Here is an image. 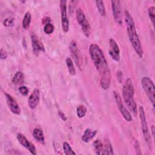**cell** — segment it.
<instances>
[{
    "label": "cell",
    "mask_w": 155,
    "mask_h": 155,
    "mask_svg": "<svg viewBox=\"0 0 155 155\" xmlns=\"http://www.w3.org/2000/svg\"><path fill=\"white\" fill-rule=\"evenodd\" d=\"M89 53L92 61L100 76V84L104 90L109 88L111 84V73L107 60L101 48L96 44L89 47Z\"/></svg>",
    "instance_id": "1"
},
{
    "label": "cell",
    "mask_w": 155,
    "mask_h": 155,
    "mask_svg": "<svg viewBox=\"0 0 155 155\" xmlns=\"http://www.w3.org/2000/svg\"><path fill=\"white\" fill-rule=\"evenodd\" d=\"M125 16V21L127 25V30L128 33V36L130 39L131 45L137 53V54L142 58L143 55V51L140 41L139 36L137 35L134 22L133 19V18L130 13L127 11L125 10L124 12Z\"/></svg>",
    "instance_id": "2"
},
{
    "label": "cell",
    "mask_w": 155,
    "mask_h": 155,
    "mask_svg": "<svg viewBox=\"0 0 155 155\" xmlns=\"http://www.w3.org/2000/svg\"><path fill=\"white\" fill-rule=\"evenodd\" d=\"M134 86L131 78H128L122 88L123 99L129 110L134 114H137V106L134 100Z\"/></svg>",
    "instance_id": "3"
},
{
    "label": "cell",
    "mask_w": 155,
    "mask_h": 155,
    "mask_svg": "<svg viewBox=\"0 0 155 155\" xmlns=\"http://www.w3.org/2000/svg\"><path fill=\"white\" fill-rule=\"evenodd\" d=\"M142 88L145 92L148 98L154 107L155 102V87L153 81L148 76H144L141 79Z\"/></svg>",
    "instance_id": "4"
},
{
    "label": "cell",
    "mask_w": 155,
    "mask_h": 155,
    "mask_svg": "<svg viewBox=\"0 0 155 155\" xmlns=\"http://www.w3.org/2000/svg\"><path fill=\"white\" fill-rule=\"evenodd\" d=\"M76 20L79 25L81 27V28L84 33V35L88 37L90 32V24L86 18L84 13L81 8H78L76 11Z\"/></svg>",
    "instance_id": "5"
},
{
    "label": "cell",
    "mask_w": 155,
    "mask_h": 155,
    "mask_svg": "<svg viewBox=\"0 0 155 155\" xmlns=\"http://www.w3.org/2000/svg\"><path fill=\"white\" fill-rule=\"evenodd\" d=\"M139 116H140V119L141 125H142V130L143 135L145 141L149 145L151 143V136H150V132L148 130V124L147 122L145 111H144L143 108L142 106H140L139 107Z\"/></svg>",
    "instance_id": "6"
},
{
    "label": "cell",
    "mask_w": 155,
    "mask_h": 155,
    "mask_svg": "<svg viewBox=\"0 0 155 155\" xmlns=\"http://www.w3.org/2000/svg\"><path fill=\"white\" fill-rule=\"evenodd\" d=\"M67 1H60L59 6L61 11V24L62 30L67 33L69 30V21L67 13Z\"/></svg>",
    "instance_id": "7"
},
{
    "label": "cell",
    "mask_w": 155,
    "mask_h": 155,
    "mask_svg": "<svg viewBox=\"0 0 155 155\" xmlns=\"http://www.w3.org/2000/svg\"><path fill=\"white\" fill-rule=\"evenodd\" d=\"M114 97L115 101L116 102V104L117 105L118 108H119L120 112L121 113V114H122L123 117H124V119L127 122H131L132 120V116H131L130 113L128 111V110L127 109V108L125 107L124 104H123L122 99H121L119 94L116 91H114Z\"/></svg>",
    "instance_id": "8"
},
{
    "label": "cell",
    "mask_w": 155,
    "mask_h": 155,
    "mask_svg": "<svg viewBox=\"0 0 155 155\" xmlns=\"http://www.w3.org/2000/svg\"><path fill=\"white\" fill-rule=\"evenodd\" d=\"M111 7L115 22L118 25H122L123 24V19L120 1L118 0L111 1Z\"/></svg>",
    "instance_id": "9"
},
{
    "label": "cell",
    "mask_w": 155,
    "mask_h": 155,
    "mask_svg": "<svg viewBox=\"0 0 155 155\" xmlns=\"http://www.w3.org/2000/svg\"><path fill=\"white\" fill-rule=\"evenodd\" d=\"M110 50L108 51L110 57L115 61H119L120 60V49L117 44L116 42L113 39L110 38L109 40Z\"/></svg>",
    "instance_id": "10"
},
{
    "label": "cell",
    "mask_w": 155,
    "mask_h": 155,
    "mask_svg": "<svg viewBox=\"0 0 155 155\" xmlns=\"http://www.w3.org/2000/svg\"><path fill=\"white\" fill-rule=\"evenodd\" d=\"M4 94L5 96L6 97V100H7V103L8 104V106L10 108V110H11V111L15 114H20L21 113V108L18 104V102H16V99H14V97L11 96L10 94L7 93H4Z\"/></svg>",
    "instance_id": "11"
},
{
    "label": "cell",
    "mask_w": 155,
    "mask_h": 155,
    "mask_svg": "<svg viewBox=\"0 0 155 155\" xmlns=\"http://www.w3.org/2000/svg\"><path fill=\"white\" fill-rule=\"evenodd\" d=\"M17 139H18L19 142L23 147H24L25 148H27L32 154H33V155L36 154V150L35 147L31 142H30L26 138V137L24 135H23L21 133H19L17 135Z\"/></svg>",
    "instance_id": "12"
},
{
    "label": "cell",
    "mask_w": 155,
    "mask_h": 155,
    "mask_svg": "<svg viewBox=\"0 0 155 155\" xmlns=\"http://www.w3.org/2000/svg\"><path fill=\"white\" fill-rule=\"evenodd\" d=\"M31 39L33 53L34 54L38 56L41 51H44V47L36 35H32Z\"/></svg>",
    "instance_id": "13"
},
{
    "label": "cell",
    "mask_w": 155,
    "mask_h": 155,
    "mask_svg": "<svg viewBox=\"0 0 155 155\" xmlns=\"http://www.w3.org/2000/svg\"><path fill=\"white\" fill-rule=\"evenodd\" d=\"M70 50L71 53L72 57L73 58L76 65L81 68V54L80 51L78 48L76 42L74 41H71L70 44Z\"/></svg>",
    "instance_id": "14"
},
{
    "label": "cell",
    "mask_w": 155,
    "mask_h": 155,
    "mask_svg": "<svg viewBox=\"0 0 155 155\" xmlns=\"http://www.w3.org/2000/svg\"><path fill=\"white\" fill-rule=\"evenodd\" d=\"M39 101V90L38 88L33 90L28 99V105L31 109H34L38 105Z\"/></svg>",
    "instance_id": "15"
},
{
    "label": "cell",
    "mask_w": 155,
    "mask_h": 155,
    "mask_svg": "<svg viewBox=\"0 0 155 155\" xmlns=\"http://www.w3.org/2000/svg\"><path fill=\"white\" fill-rule=\"evenodd\" d=\"M97 131L93 130L90 128H87L85 130L82 136V140L84 142H90L96 134Z\"/></svg>",
    "instance_id": "16"
},
{
    "label": "cell",
    "mask_w": 155,
    "mask_h": 155,
    "mask_svg": "<svg viewBox=\"0 0 155 155\" xmlns=\"http://www.w3.org/2000/svg\"><path fill=\"white\" fill-rule=\"evenodd\" d=\"M33 136L39 143H44V134L41 129L39 128H35L33 131Z\"/></svg>",
    "instance_id": "17"
},
{
    "label": "cell",
    "mask_w": 155,
    "mask_h": 155,
    "mask_svg": "<svg viewBox=\"0 0 155 155\" xmlns=\"http://www.w3.org/2000/svg\"><path fill=\"white\" fill-rule=\"evenodd\" d=\"M93 146L94 151L97 154H104V144L100 140H96L93 143Z\"/></svg>",
    "instance_id": "18"
},
{
    "label": "cell",
    "mask_w": 155,
    "mask_h": 155,
    "mask_svg": "<svg viewBox=\"0 0 155 155\" xmlns=\"http://www.w3.org/2000/svg\"><path fill=\"white\" fill-rule=\"evenodd\" d=\"M24 74L21 71H17L15 76H13L12 79V82L13 84L18 85V84H21L24 82Z\"/></svg>",
    "instance_id": "19"
},
{
    "label": "cell",
    "mask_w": 155,
    "mask_h": 155,
    "mask_svg": "<svg viewBox=\"0 0 155 155\" xmlns=\"http://www.w3.org/2000/svg\"><path fill=\"white\" fill-rule=\"evenodd\" d=\"M104 154H113V147L108 139H105L104 143Z\"/></svg>",
    "instance_id": "20"
},
{
    "label": "cell",
    "mask_w": 155,
    "mask_h": 155,
    "mask_svg": "<svg viewBox=\"0 0 155 155\" xmlns=\"http://www.w3.org/2000/svg\"><path fill=\"white\" fill-rule=\"evenodd\" d=\"M30 22H31V15L29 12H27L23 18V20L22 22V28L24 29H27L30 26Z\"/></svg>",
    "instance_id": "21"
},
{
    "label": "cell",
    "mask_w": 155,
    "mask_h": 155,
    "mask_svg": "<svg viewBox=\"0 0 155 155\" xmlns=\"http://www.w3.org/2000/svg\"><path fill=\"white\" fill-rule=\"evenodd\" d=\"M65 62H66V65H67V67L68 68V70L69 73L71 75H74L76 74V70H75L73 61L71 59V58H67L66 59H65Z\"/></svg>",
    "instance_id": "22"
},
{
    "label": "cell",
    "mask_w": 155,
    "mask_h": 155,
    "mask_svg": "<svg viewBox=\"0 0 155 155\" xmlns=\"http://www.w3.org/2000/svg\"><path fill=\"white\" fill-rule=\"evenodd\" d=\"M96 4V6L97 7L98 11L101 16H105V5L103 1H95Z\"/></svg>",
    "instance_id": "23"
},
{
    "label": "cell",
    "mask_w": 155,
    "mask_h": 155,
    "mask_svg": "<svg viewBox=\"0 0 155 155\" xmlns=\"http://www.w3.org/2000/svg\"><path fill=\"white\" fill-rule=\"evenodd\" d=\"M63 148H64V153L66 155H71V154L75 155L76 154V153L73 151L70 144L67 142H64L63 143Z\"/></svg>",
    "instance_id": "24"
},
{
    "label": "cell",
    "mask_w": 155,
    "mask_h": 155,
    "mask_svg": "<svg viewBox=\"0 0 155 155\" xmlns=\"http://www.w3.org/2000/svg\"><path fill=\"white\" fill-rule=\"evenodd\" d=\"M86 113H87V109L84 105H79L77 107V115L79 118H82L84 117Z\"/></svg>",
    "instance_id": "25"
},
{
    "label": "cell",
    "mask_w": 155,
    "mask_h": 155,
    "mask_svg": "<svg viewBox=\"0 0 155 155\" xmlns=\"http://www.w3.org/2000/svg\"><path fill=\"white\" fill-rule=\"evenodd\" d=\"M148 13L149 18L151 21V23L153 26H154V20H155V13H154V7H150L148 8Z\"/></svg>",
    "instance_id": "26"
},
{
    "label": "cell",
    "mask_w": 155,
    "mask_h": 155,
    "mask_svg": "<svg viewBox=\"0 0 155 155\" xmlns=\"http://www.w3.org/2000/svg\"><path fill=\"white\" fill-rule=\"evenodd\" d=\"M44 31L46 34H51L54 31V26L50 22L46 23L44 27Z\"/></svg>",
    "instance_id": "27"
},
{
    "label": "cell",
    "mask_w": 155,
    "mask_h": 155,
    "mask_svg": "<svg viewBox=\"0 0 155 155\" xmlns=\"http://www.w3.org/2000/svg\"><path fill=\"white\" fill-rule=\"evenodd\" d=\"M13 23H14V18H10V17L6 18L3 22L4 25L6 27H11L13 25Z\"/></svg>",
    "instance_id": "28"
},
{
    "label": "cell",
    "mask_w": 155,
    "mask_h": 155,
    "mask_svg": "<svg viewBox=\"0 0 155 155\" xmlns=\"http://www.w3.org/2000/svg\"><path fill=\"white\" fill-rule=\"evenodd\" d=\"M19 91L23 96H27L28 93V89L26 86H21L19 88Z\"/></svg>",
    "instance_id": "29"
},
{
    "label": "cell",
    "mask_w": 155,
    "mask_h": 155,
    "mask_svg": "<svg viewBox=\"0 0 155 155\" xmlns=\"http://www.w3.org/2000/svg\"><path fill=\"white\" fill-rule=\"evenodd\" d=\"M7 57V52L4 50L2 48L1 49V51H0V58H1V59L3 60V59H6Z\"/></svg>",
    "instance_id": "30"
},
{
    "label": "cell",
    "mask_w": 155,
    "mask_h": 155,
    "mask_svg": "<svg viewBox=\"0 0 155 155\" xmlns=\"http://www.w3.org/2000/svg\"><path fill=\"white\" fill-rule=\"evenodd\" d=\"M117 78L118 82L119 83H121L122 82V79H123V74H122V71H120V70H118L117 71Z\"/></svg>",
    "instance_id": "31"
},
{
    "label": "cell",
    "mask_w": 155,
    "mask_h": 155,
    "mask_svg": "<svg viewBox=\"0 0 155 155\" xmlns=\"http://www.w3.org/2000/svg\"><path fill=\"white\" fill-rule=\"evenodd\" d=\"M58 115L59 116V117H60L63 120H66L67 117H66V116H65V114H64L62 111H59V112H58Z\"/></svg>",
    "instance_id": "32"
},
{
    "label": "cell",
    "mask_w": 155,
    "mask_h": 155,
    "mask_svg": "<svg viewBox=\"0 0 155 155\" xmlns=\"http://www.w3.org/2000/svg\"><path fill=\"white\" fill-rule=\"evenodd\" d=\"M151 132H152V135L153 136H154V126L152 125L151 127Z\"/></svg>",
    "instance_id": "33"
}]
</instances>
